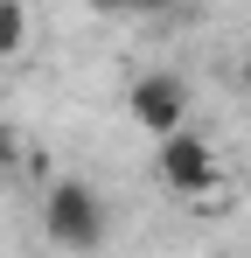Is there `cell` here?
Segmentation results:
<instances>
[{"mask_svg":"<svg viewBox=\"0 0 251 258\" xmlns=\"http://www.w3.org/2000/svg\"><path fill=\"white\" fill-rule=\"evenodd\" d=\"M126 112H133V126H147L154 140H174V133H189V84L174 70H147L126 91Z\"/></svg>","mask_w":251,"mask_h":258,"instance_id":"7a4b0ae2","label":"cell"},{"mask_svg":"<svg viewBox=\"0 0 251 258\" xmlns=\"http://www.w3.org/2000/svg\"><path fill=\"white\" fill-rule=\"evenodd\" d=\"M237 84H244V98H251V49H244V63H237Z\"/></svg>","mask_w":251,"mask_h":258,"instance_id":"8992f818","label":"cell"},{"mask_svg":"<svg viewBox=\"0 0 251 258\" xmlns=\"http://www.w3.org/2000/svg\"><path fill=\"white\" fill-rule=\"evenodd\" d=\"M21 49H28V7L0 0V56H21Z\"/></svg>","mask_w":251,"mask_h":258,"instance_id":"277c9868","label":"cell"},{"mask_svg":"<svg viewBox=\"0 0 251 258\" xmlns=\"http://www.w3.org/2000/svg\"><path fill=\"white\" fill-rule=\"evenodd\" d=\"M154 174H161V188L203 203L209 188H216V147H209L203 133H174V140H161V154H154Z\"/></svg>","mask_w":251,"mask_h":258,"instance_id":"3957f363","label":"cell"},{"mask_svg":"<svg viewBox=\"0 0 251 258\" xmlns=\"http://www.w3.org/2000/svg\"><path fill=\"white\" fill-rule=\"evenodd\" d=\"M42 230H49L56 251H98V244H105V203H98V188L77 181V174L49 181V196H42Z\"/></svg>","mask_w":251,"mask_h":258,"instance_id":"6da1fadb","label":"cell"},{"mask_svg":"<svg viewBox=\"0 0 251 258\" xmlns=\"http://www.w3.org/2000/svg\"><path fill=\"white\" fill-rule=\"evenodd\" d=\"M7 168H21V140L0 126V174H7Z\"/></svg>","mask_w":251,"mask_h":258,"instance_id":"5b68a950","label":"cell"}]
</instances>
